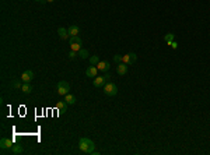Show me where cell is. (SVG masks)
<instances>
[{
  "label": "cell",
  "instance_id": "1",
  "mask_svg": "<svg viewBox=\"0 0 210 155\" xmlns=\"http://www.w3.org/2000/svg\"><path fill=\"white\" fill-rule=\"evenodd\" d=\"M79 148H80L81 152H86V154H92L94 152V148H95V144L91 138L88 137H81L80 141H79Z\"/></svg>",
  "mask_w": 210,
  "mask_h": 155
},
{
  "label": "cell",
  "instance_id": "27",
  "mask_svg": "<svg viewBox=\"0 0 210 155\" xmlns=\"http://www.w3.org/2000/svg\"><path fill=\"white\" fill-rule=\"evenodd\" d=\"M35 1H42V3H46V0H35Z\"/></svg>",
  "mask_w": 210,
  "mask_h": 155
},
{
  "label": "cell",
  "instance_id": "25",
  "mask_svg": "<svg viewBox=\"0 0 210 155\" xmlns=\"http://www.w3.org/2000/svg\"><path fill=\"white\" fill-rule=\"evenodd\" d=\"M130 60H132V63H135L136 60H137V56H136V53H130Z\"/></svg>",
  "mask_w": 210,
  "mask_h": 155
},
{
  "label": "cell",
  "instance_id": "24",
  "mask_svg": "<svg viewBox=\"0 0 210 155\" xmlns=\"http://www.w3.org/2000/svg\"><path fill=\"white\" fill-rule=\"evenodd\" d=\"M76 56H79V53H77L76 50H70V53H69V59H74Z\"/></svg>",
  "mask_w": 210,
  "mask_h": 155
},
{
  "label": "cell",
  "instance_id": "19",
  "mask_svg": "<svg viewBox=\"0 0 210 155\" xmlns=\"http://www.w3.org/2000/svg\"><path fill=\"white\" fill-rule=\"evenodd\" d=\"M174 38H175V37H174V34H171V32H170V34H167V35L164 37V41H165V43L168 45V43H171L174 41Z\"/></svg>",
  "mask_w": 210,
  "mask_h": 155
},
{
  "label": "cell",
  "instance_id": "10",
  "mask_svg": "<svg viewBox=\"0 0 210 155\" xmlns=\"http://www.w3.org/2000/svg\"><path fill=\"white\" fill-rule=\"evenodd\" d=\"M67 102L66 101H59V102H56V109L59 111V112H67Z\"/></svg>",
  "mask_w": 210,
  "mask_h": 155
},
{
  "label": "cell",
  "instance_id": "11",
  "mask_svg": "<svg viewBox=\"0 0 210 155\" xmlns=\"http://www.w3.org/2000/svg\"><path fill=\"white\" fill-rule=\"evenodd\" d=\"M58 34H59L60 39H67V38H70L69 29H67V28H65V27H60L59 29H58Z\"/></svg>",
  "mask_w": 210,
  "mask_h": 155
},
{
  "label": "cell",
  "instance_id": "28",
  "mask_svg": "<svg viewBox=\"0 0 210 155\" xmlns=\"http://www.w3.org/2000/svg\"><path fill=\"white\" fill-rule=\"evenodd\" d=\"M46 1H55V0H46Z\"/></svg>",
  "mask_w": 210,
  "mask_h": 155
},
{
  "label": "cell",
  "instance_id": "21",
  "mask_svg": "<svg viewBox=\"0 0 210 155\" xmlns=\"http://www.w3.org/2000/svg\"><path fill=\"white\" fill-rule=\"evenodd\" d=\"M98 63H100V57H98V56H91V57H90V64L97 66Z\"/></svg>",
  "mask_w": 210,
  "mask_h": 155
},
{
  "label": "cell",
  "instance_id": "8",
  "mask_svg": "<svg viewBox=\"0 0 210 155\" xmlns=\"http://www.w3.org/2000/svg\"><path fill=\"white\" fill-rule=\"evenodd\" d=\"M97 69L100 71H104V73H108L109 71V63L105 62V60H100V63L97 64Z\"/></svg>",
  "mask_w": 210,
  "mask_h": 155
},
{
  "label": "cell",
  "instance_id": "5",
  "mask_svg": "<svg viewBox=\"0 0 210 155\" xmlns=\"http://www.w3.org/2000/svg\"><path fill=\"white\" fill-rule=\"evenodd\" d=\"M13 145H14V143H13V140L11 138H1L0 140V148H1L3 152H4L6 150H10Z\"/></svg>",
  "mask_w": 210,
  "mask_h": 155
},
{
  "label": "cell",
  "instance_id": "15",
  "mask_svg": "<svg viewBox=\"0 0 210 155\" xmlns=\"http://www.w3.org/2000/svg\"><path fill=\"white\" fill-rule=\"evenodd\" d=\"M65 101L69 103V105H73V103H76V96L71 95V94H66L65 95Z\"/></svg>",
  "mask_w": 210,
  "mask_h": 155
},
{
  "label": "cell",
  "instance_id": "6",
  "mask_svg": "<svg viewBox=\"0 0 210 155\" xmlns=\"http://www.w3.org/2000/svg\"><path fill=\"white\" fill-rule=\"evenodd\" d=\"M34 78V71L32 70H25L21 74V81L22 83H31Z\"/></svg>",
  "mask_w": 210,
  "mask_h": 155
},
{
  "label": "cell",
  "instance_id": "26",
  "mask_svg": "<svg viewBox=\"0 0 210 155\" xmlns=\"http://www.w3.org/2000/svg\"><path fill=\"white\" fill-rule=\"evenodd\" d=\"M168 45H170V46H171L172 49H177V48H178V43L175 42V41H172V42H171V43H168Z\"/></svg>",
  "mask_w": 210,
  "mask_h": 155
},
{
  "label": "cell",
  "instance_id": "4",
  "mask_svg": "<svg viewBox=\"0 0 210 155\" xmlns=\"http://www.w3.org/2000/svg\"><path fill=\"white\" fill-rule=\"evenodd\" d=\"M56 90H58V94H59V95L65 96L66 94H69L70 92V84L67 83V81H59Z\"/></svg>",
  "mask_w": 210,
  "mask_h": 155
},
{
  "label": "cell",
  "instance_id": "22",
  "mask_svg": "<svg viewBox=\"0 0 210 155\" xmlns=\"http://www.w3.org/2000/svg\"><path fill=\"white\" fill-rule=\"evenodd\" d=\"M70 48H71V50H76V52L79 53V50L81 49V45H79V43H71Z\"/></svg>",
  "mask_w": 210,
  "mask_h": 155
},
{
  "label": "cell",
  "instance_id": "7",
  "mask_svg": "<svg viewBox=\"0 0 210 155\" xmlns=\"http://www.w3.org/2000/svg\"><path fill=\"white\" fill-rule=\"evenodd\" d=\"M98 74V69H97V66H90V67H87L86 70V75L87 77H90V78H95Z\"/></svg>",
  "mask_w": 210,
  "mask_h": 155
},
{
  "label": "cell",
  "instance_id": "14",
  "mask_svg": "<svg viewBox=\"0 0 210 155\" xmlns=\"http://www.w3.org/2000/svg\"><path fill=\"white\" fill-rule=\"evenodd\" d=\"M67 29H69V35H70V37H74V35H79V31H80L77 25H70V27L67 28Z\"/></svg>",
  "mask_w": 210,
  "mask_h": 155
},
{
  "label": "cell",
  "instance_id": "9",
  "mask_svg": "<svg viewBox=\"0 0 210 155\" xmlns=\"http://www.w3.org/2000/svg\"><path fill=\"white\" fill-rule=\"evenodd\" d=\"M128 66H129V64H126V63H119L118 67H116V73H118L119 75H125L128 73Z\"/></svg>",
  "mask_w": 210,
  "mask_h": 155
},
{
  "label": "cell",
  "instance_id": "2",
  "mask_svg": "<svg viewBox=\"0 0 210 155\" xmlns=\"http://www.w3.org/2000/svg\"><path fill=\"white\" fill-rule=\"evenodd\" d=\"M104 92H105V95H108V96H115L118 94V87H116V84L108 81L107 84L104 85Z\"/></svg>",
  "mask_w": 210,
  "mask_h": 155
},
{
  "label": "cell",
  "instance_id": "17",
  "mask_svg": "<svg viewBox=\"0 0 210 155\" xmlns=\"http://www.w3.org/2000/svg\"><path fill=\"white\" fill-rule=\"evenodd\" d=\"M79 56H80L81 59H87V57H90V53H88V50H87V49L81 48L80 50H79Z\"/></svg>",
  "mask_w": 210,
  "mask_h": 155
},
{
  "label": "cell",
  "instance_id": "3",
  "mask_svg": "<svg viewBox=\"0 0 210 155\" xmlns=\"http://www.w3.org/2000/svg\"><path fill=\"white\" fill-rule=\"evenodd\" d=\"M109 78H111V75L108 74V73L105 75H102V77H95V78H94V81H92V85L95 87V88L104 87L108 83V81H109Z\"/></svg>",
  "mask_w": 210,
  "mask_h": 155
},
{
  "label": "cell",
  "instance_id": "23",
  "mask_svg": "<svg viewBox=\"0 0 210 155\" xmlns=\"http://www.w3.org/2000/svg\"><path fill=\"white\" fill-rule=\"evenodd\" d=\"M113 60H115V63H122V56H121V55H115V56H113Z\"/></svg>",
  "mask_w": 210,
  "mask_h": 155
},
{
  "label": "cell",
  "instance_id": "18",
  "mask_svg": "<svg viewBox=\"0 0 210 155\" xmlns=\"http://www.w3.org/2000/svg\"><path fill=\"white\" fill-rule=\"evenodd\" d=\"M11 85L14 87L16 90H21V87H22V81H21V78H20V80H14L13 83H11Z\"/></svg>",
  "mask_w": 210,
  "mask_h": 155
},
{
  "label": "cell",
  "instance_id": "13",
  "mask_svg": "<svg viewBox=\"0 0 210 155\" xmlns=\"http://www.w3.org/2000/svg\"><path fill=\"white\" fill-rule=\"evenodd\" d=\"M9 151H10V154H13V155H18V154H21V152H22V147H21V145L14 144Z\"/></svg>",
  "mask_w": 210,
  "mask_h": 155
},
{
  "label": "cell",
  "instance_id": "16",
  "mask_svg": "<svg viewBox=\"0 0 210 155\" xmlns=\"http://www.w3.org/2000/svg\"><path fill=\"white\" fill-rule=\"evenodd\" d=\"M69 43L71 45V43H79V45H81L83 43V41H81V38L79 37V35H74V37H70L69 38Z\"/></svg>",
  "mask_w": 210,
  "mask_h": 155
},
{
  "label": "cell",
  "instance_id": "20",
  "mask_svg": "<svg viewBox=\"0 0 210 155\" xmlns=\"http://www.w3.org/2000/svg\"><path fill=\"white\" fill-rule=\"evenodd\" d=\"M122 63L132 64V60H130V53H128V55H125V56H122Z\"/></svg>",
  "mask_w": 210,
  "mask_h": 155
},
{
  "label": "cell",
  "instance_id": "12",
  "mask_svg": "<svg viewBox=\"0 0 210 155\" xmlns=\"http://www.w3.org/2000/svg\"><path fill=\"white\" fill-rule=\"evenodd\" d=\"M21 91L24 92V94H31V92H32V85H31V83H22Z\"/></svg>",
  "mask_w": 210,
  "mask_h": 155
}]
</instances>
